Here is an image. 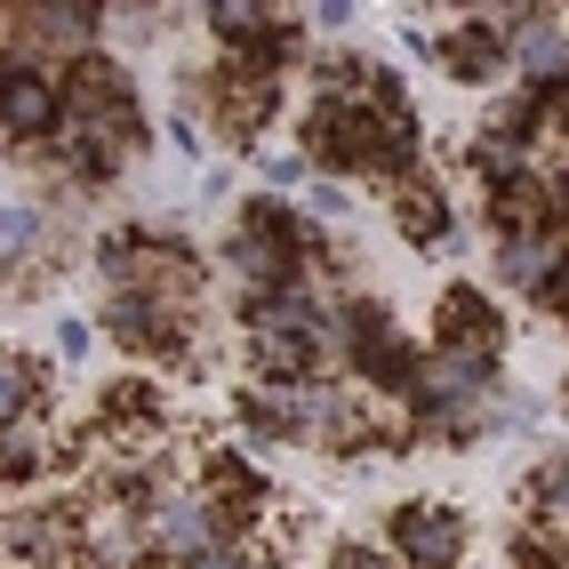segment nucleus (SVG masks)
Segmentation results:
<instances>
[{"mask_svg":"<svg viewBox=\"0 0 569 569\" xmlns=\"http://www.w3.org/2000/svg\"><path fill=\"white\" fill-rule=\"evenodd\" d=\"M224 264L241 273V289H249V297H264V289H289V281H306V264H297V257H289L281 241L249 233V224H241L233 241H224Z\"/></svg>","mask_w":569,"mask_h":569,"instance_id":"9d476101","label":"nucleus"},{"mask_svg":"<svg viewBox=\"0 0 569 569\" xmlns=\"http://www.w3.org/2000/svg\"><path fill=\"white\" fill-rule=\"evenodd\" d=\"M41 241H49V209H0V264L41 257Z\"/></svg>","mask_w":569,"mask_h":569,"instance_id":"dca6fc26","label":"nucleus"},{"mask_svg":"<svg viewBox=\"0 0 569 569\" xmlns=\"http://www.w3.org/2000/svg\"><path fill=\"white\" fill-rule=\"evenodd\" d=\"M41 386H49V377H41V361L0 353V426H9L17 409H32V401H41Z\"/></svg>","mask_w":569,"mask_h":569,"instance_id":"2eb2a0df","label":"nucleus"},{"mask_svg":"<svg viewBox=\"0 0 569 569\" xmlns=\"http://www.w3.org/2000/svg\"><path fill=\"white\" fill-rule=\"evenodd\" d=\"M386 546L401 569H466V546H473V529L458 506H441V498H409L393 506L386 521Z\"/></svg>","mask_w":569,"mask_h":569,"instance_id":"f03ea898","label":"nucleus"},{"mask_svg":"<svg viewBox=\"0 0 569 569\" xmlns=\"http://www.w3.org/2000/svg\"><path fill=\"white\" fill-rule=\"evenodd\" d=\"M466 169H473L481 184H506V177H521V169H529V144H521V137H506V129H481V137L466 144Z\"/></svg>","mask_w":569,"mask_h":569,"instance_id":"4468645a","label":"nucleus"},{"mask_svg":"<svg viewBox=\"0 0 569 569\" xmlns=\"http://www.w3.org/2000/svg\"><path fill=\"white\" fill-rule=\"evenodd\" d=\"M249 377H264V386H306V377H321V346L281 337V329H249Z\"/></svg>","mask_w":569,"mask_h":569,"instance_id":"9b49d317","label":"nucleus"},{"mask_svg":"<svg viewBox=\"0 0 569 569\" xmlns=\"http://www.w3.org/2000/svg\"><path fill=\"white\" fill-rule=\"evenodd\" d=\"M209 546H224L217 538V521H209V506L193 498V489H153V506H144V553L153 561H193V553H209Z\"/></svg>","mask_w":569,"mask_h":569,"instance_id":"7ed1b4c3","label":"nucleus"},{"mask_svg":"<svg viewBox=\"0 0 569 569\" xmlns=\"http://www.w3.org/2000/svg\"><path fill=\"white\" fill-rule=\"evenodd\" d=\"M498 273L513 281V297H529L538 313H553V297H561V224L498 241Z\"/></svg>","mask_w":569,"mask_h":569,"instance_id":"0eeeda50","label":"nucleus"},{"mask_svg":"<svg viewBox=\"0 0 569 569\" xmlns=\"http://www.w3.org/2000/svg\"><path fill=\"white\" fill-rule=\"evenodd\" d=\"M104 337L137 361H177L193 346V306H177V297H144V289H112L104 306Z\"/></svg>","mask_w":569,"mask_h":569,"instance_id":"f257e3e1","label":"nucleus"},{"mask_svg":"<svg viewBox=\"0 0 569 569\" xmlns=\"http://www.w3.org/2000/svg\"><path fill=\"white\" fill-rule=\"evenodd\" d=\"M64 466V433H57V417L32 401V409H17L9 426H0V481H41V473H57Z\"/></svg>","mask_w":569,"mask_h":569,"instance_id":"6e6552de","label":"nucleus"},{"mask_svg":"<svg viewBox=\"0 0 569 569\" xmlns=\"http://www.w3.org/2000/svg\"><path fill=\"white\" fill-rule=\"evenodd\" d=\"M433 57L449 64V81H473V89H498L506 81V41H489L481 24H458Z\"/></svg>","mask_w":569,"mask_h":569,"instance_id":"f8f14e48","label":"nucleus"},{"mask_svg":"<svg viewBox=\"0 0 569 569\" xmlns=\"http://www.w3.org/2000/svg\"><path fill=\"white\" fill-rule=\"evenodd\" d=\"M264 561H273V553H264V538H224V546L177 561V569H264Z\"/></svg>","mask_w":569,"mask_h":569,"instance_id":"f3484780","label":"nucleus"},{"mask_svg":"<svg viewBox=\"0 0 569 569\" xmlns=\"http://www.w3.org/2000/svg\"><path fill=\"white\" fill-rule=\"evenodd\" d=\"M97 273L112 289H144V281H153V233H137V224H129V233H104L97 241Z\"/></svg>","mask_w":569,"mask_h":569,"instance_id":"ddd939ff","label":"nucleus"},{"mask_svg":"<svg viewBox=\"0 0 569 569\" xmlns=\"http://www.w3.org/2000/svg\"><path fill=\"white\" fill-rule=\"evenodd\" d=\"M433 346H473V353H506V313L481 289H441L433 306Z\"/></svg>","mask_w":569,"mask_h":569,"instance_id":"1a4fd4ad","label":"nucleus"},{"mask_svg":"<svg viewBox=\"0 0 569 569\" xmlns=\"http://www.w3.org/2000/svg\"><path fill=\"white\" fill-rule=\"evenodd\" d=\"M57 353H64V361H81V353H89V329H81V321H64V329H57Z\"/></svg>","mask_w":569,"mask_h":569,"instance_id":"6ab92c4d","label":"nucleus"},{"mask_svg":"<svg viewBox=\"0 0 569 569\" xmlns=\"http://www.w3.org/2000/svg\"><path fill=\"white\" fill-rule=\"evenodd\" d=\"M329 569H386V553H377V546H337Z\"/></svg>","mask_w":569,"mask_h":569,"instance_id":"a211bd4d","label":"nucleus"},{"mask_svg":"<svg viewBox=\"0 0 569 569\" xmlns=\"http://www.w3.org/2000/svg\"><path fill=\"white\" fill-rule=\"evenodd\" d=\"M57 121H64L57 72H32V64H9V72H0V129H9L17 144H49Z\"/></svg>","mask_w":569,"mask_h":569,"instance_id":"423d86ee","label":"nucleus"},{"mask_svg":"<svg viewBox=\"0 0 569 569\" xmlns=\"http://www.w3.org/2000/svg\"><path fill=\"white\" fill-rule=\"evenodd\" d=\"M0 569H72V506L0 513Z\"/></svg>","mask_w":569,"mask_h":569,"instance_id":"20e7f679","label":"nucleus"},{"mask_svg":"<svg viewBox=\"0 0 569 569\" xmlns=\"http://www.w3.org/2000/svg\"><path fill=\"white\" fill-rule=\"evenodd\" d=\"M386 193H393V233H401L409 249H426V257H458V217H449V184H433L426 169H417V177L386 184Z\"/></svg>","mask_w":569,"mask_h":569,"instance_id":"39448f33","label":"nucleus"},{"mask_svg":"<svg viewBox=\"0 0 569 569\" xmlns=\"http://www.w3.org/2000/svg\"><path fill=\"white\" fill-rule=\"evenodd\" d=\"M306 24H313V32H346V24H353V9H337V0H329V9H313Z\"/></svg>","mask_w":569,"mask_h":569,"instance_id":"aec40b11","label":"nucleus"}]
</instances>
